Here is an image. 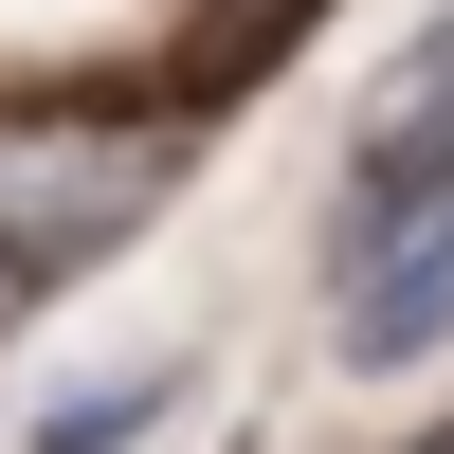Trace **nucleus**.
Listing matches in <instances>:
<instances>
[{
	"label": "nucleus",
	"mask_w": 454,
	"mask_h": 454,
	"mask_svg": "<svg viewBox=\"0 0 454 454\" xmlns=\"http://www.w3.org/2000/svg\"><path fill=\"white\" fill-rule=\"evenodd\" d=\"M327 346H346V364H419V346H454V182H436V200H400L364 254H327Z\"/></svg>",
	"instance_id": "f03ea898"
},
{
	"label": "nucleus",
	"mask_w": 454,
	"mask_h": 454,
	"mask_svg": "<svg viewBox=\"0 0 454 454\" xmlns=\"http://www.w3.org/2000/svg\"><path fill=\"white\" fill-rule=\"evenodd\" d=\"M19 309H36V291H19V273H0V327H19Z\"/></svg>",
	"instance_id": "39448f33"
},
{
	"label": "nucleus",
	"mask_w": 454,
	"mask_h": 454,
	"mask_svg": "<svg viewBox=\"0 0 454 454\" xmlns=\"http://www.w3.org/2000/svg\"><path fill=\"white\" fill-rule=\"evenodd\" d=\"M164 400H182V364H128V382H73V400H55V419H36L19 454H128L145 419H164Z\"/></svg>",
	"instance_id": "20e7f679"
},
{
	"label": "nucleus",
	"mask_w": 454,
	"mask_h": 454,
	"mask_svg": "<svg viewBox=\"0 0 454 454\" xmlns=\"http://www.w3.org/2000/svg\"><path fill=\"white\" fill-rule=\"evenodd\" d=\"M182 182V128H145V109H0V273L55 291L73 254L145 237Z\"/></svg>",
	"instance_id": "f257e3e1"
},
{
	"label": "nucleus",
	"mask_w": 454,
	"mask_h": 454,
	"mask_svg": "<svg viewBox=\"0 0 454 454\" xmlns=\"http://www.w3.org/2000/svg\"><path fill=\"white\" fill-rule=\"evenodd\" d=\"M454 182V0H436V36L382 73V109H364V145H346V200H327V254H364L400 200H436Z\"/></svg>",
	"instance_id": "7ed1b4c3"
}]
</instances>
